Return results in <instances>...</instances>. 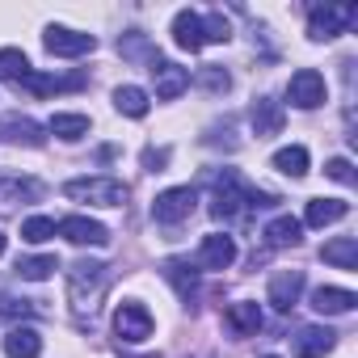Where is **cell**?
<instances>
[{
    "mask_svg": "<svg viewBox=\"0 0 358 358\" xmlns=\"http://www.w3.org/2000/svg\"><path fill=\"white\" fill-rule=\"evenodd\" d=\"M278 199L274 194H262V190H253L241 173H232V169H224V177L215 182V199H211V215L215 220H241V215H249V211H257V207H274Z\"/></svg>",
    "mask_w": 358,
    "mask_h": 358,
    "instance_id": "6da1fadb",
    "label": "cell"
},
{
    "mask_svg": "<svg viewBox=\"0 0 358 358\" xmlns=\"http://www.w3.org/2000/svg\"><path fill=\"white\" fill-rule=\"evenodd\" d=\"M110 287V266L106 262H93V257H80L68 266V299H72V312L76 316H93L101 295Z\"/></svg>",
    "mask_w": 358,
    "mask_h": 358,
    "instance_id": "7a4b0ae2",
    "label": "cell"
},
{
    "mask_svg": "<svg viewBox=\"0 0 358 358\" xmlns=\"http://www.w3.org/2000/svg\"><path fill=\"white\" fill-rule=\"evenodd\" d=\"M64 194L72 203H93V207H122L127 203V186L118 177H76V182L64 186Z\"/></svg>",
    "mask_w": 358,
    "mask_h": 358,
    "instance_id": "3957f363",
    "label": "cell"
},
{
    "mask_svg": "<svg viewBox=\"0 0 358 358\" xmlns=\"http://www.w3.org/2000/svg\"><path fill=\"white\" fill-rule=\"evenodd\" d=\"M354 17H358V5H312V9H308V34H312L316 43L337 38Z\"/></svg>",
    "mask_w": 358,
    "mask_h": 358,
    "instance_id": "277c9868",
    "label": "cell"
},
{
    "mask_svg": "<svg viewBox=\"0 0 358 358\" xmlns=\"http://www.w3.org/2000/svg\"><path fill=\"white\" fill-rule=\"evenodd\" d=\"M114 333L127 341V345H139L152 337V312L139 303V299H127L114 308Z\"/></svg>",
    "mask_w": 358,
    "mask_h": 358,
    "instance_id": "5b68a950",
    "label": "cell"
},
{
    "mask_svg": "<svg viewBox=\"0 0 358 358\" xmlns=\"http://www.w3.org/2000/svg\"><path fill=\"white\" fill-rule=\"evenodd\" d=\"M194 203H199V194H194L190 186H173V190L156 194V203H152V220L173 228V224H182V220L194 215Z\"/></svg>",
    "mask_w": 358,
    "mask_h": 358,
    "instance_id": "8992f818",
    "label": "cell"
},
{
    "mask_svg": "<svg viewBox=\"0 0 358 358\" xmlns=\"http://www.w3.org/2000/svg\"><path fill=\"white\" fill-rule=\"evenodd\" d=\"M43 47L51 55H59V59H80V55H89L97 47V38L93 34H80V30H68V26H47Z\"/></svg>",
    "mask_w": 358,
    "mask_h": 358,
    "instance_id": "52a82bcc",
    "label": "cell"
},
{
    "mask_svg": "<svg viewBox=\"0 0 358 358\" xmlns=\"http://www.w3.org/2000/svg\"><path fill=\"white\" fill-rule=\"evenodd\" d=\"M287 97H291V106H299V110H316V106H324L329 85H324V76H320L316 68H299V72L291 76V85H287Z\"/></svg>",
    "mask_w": 358,
    "mask_h": 358,
    "instance_id": "ba28073f",
    "label": "cell"
},
{
    "mask_svg": "<svg viewBox=\"0 0 358 358\" xmlns=\"http://www.w3.org/2000/svg\"><path fill=\"white\" fill-rule=\"evenodd\" d=\"M0 143H17V148H43L47 127L34 122L30 114H5L0 118Z\"/></svg>",
    "mask_w": 358,
    "mask_h": 358,
    "instance_id": "9c48e42d",
    "label": "cell"
},
{
    "mask_svg": "<svg viewBox=\"0 0 358 358\" xmlns=\"http://www.w3.org/2000/svg\"><path fill=\"white\" fill-rule=\"evenodd\" d=\"M55 232L64 241H72V245H97V249L110 245V228L97 224V220H89V215H68V220L55 224Z\"/></svg>",
    "mask_w": 358,
    "mask_h": 358,
    "instance_id": "30bf717a",
    "label": "cell"
},
{
    "mask_svg": "<svg viewBox=\"0 0 358 358\" xmlns=\"http://www.w3.org/2000/svg\"><path fill=\"white\" fill-rule=\"evenodd\" d=\"M47 194V186L38 177H22V173H0V207H17V203H38Z\"/></svg>",
    "mask_w": 358,
    "mask_h": 358,
    "instance_id": "8fae6325",
    "label": "cell"
},
{
    "mask_svg": "<svg viewBox=\"0 0 358 358\" xmlns=\"http://www.w3.org/2000/svg\"><path fill=\"white\" fill-rule=\"evenodd\" d=\"M148 72H152V80H156V97H160V101H173V97H182V93L190 89V72L177 68V64H169V59H152Z\"/></svg>",
    "mask_w": 358,
    "mask_h": 358,
    "instance_id": "7c38bea8",
    "label": "cell"
},
{
    "mask_svg": "<svg viewBox=\"0 0 358 358\" xmlns=\"http://www.w3.org/2000/svg\"><path fill=\"white\" fill-rule=\"evenodd\" d=\"M249 122H253V135H257V139H270V135L282 131L287 110H282V101H274V97H257L253 110H249Z\"/></svg>",
    "mask_w": 358,
    "mask_h": 358,
    "instance_id": "4fadbf2b",
    "label": "cell"
},
{
    "mask_svg": "<svg viewBox=\"0 0 358 358\" xmlns=\"http://www.w3.org/2000/svg\"><path fill=\"white\" fill-rule=\"evenodd\" d=\"M232 262H236V241L232 236H224V232L203 236V245H199V266L203 270H228Z\"/></svg>",
    "mask_w": 358,
    "mask_h": 358,
    "instance_id": "5bb4252c",
    "label": "cell"
},
{
    "mask_svg": "<svg viewBox=\"0 0 358 358\" xmlns=\"http://www.w3.org/2000/svg\"><path fill=\"white\" fill-rule=\"evenodd\" d=\"M333 341H337V333H333V329L303 324V329L291 337V350H295V358H324V354L333 350Z\"/></svg>",
    "mask_w": 358,
    "mask_h": 358,
    "instance_id": "9a60e30c",
    "label": "cell"
},
{
    "mask_svg": "<svg viewBox=\"0 0 358 358\" xmlns=\"http://www.w3.org/2000/svg\"><path fill=\"white\" fill-rule=\"evenodd\" d=\"M299 295H303V270H278L270 278V303L278 312H291L299 303Z\"/></svg>",
    "mask_w": 358,
    "mask_h": 358,
    "instance_id": "2e32d148",
    "label": "cell"
},
{
    "mask_svg": "<svg viewBox=\"0 0 358 358\" xmlns=\"http://www.w3.org/2000/svg\"><path fill=\"white\" fill-rule=\"evenodd\" d=\"M17 85H22V89H30L34 97H51V93L80 89V85H85V72H76V76H47V72H34V68H30Z\"/></svg>",
    "mask_w": 358,
    "mask_h": 358,
    "instance_id": "e0dca14e",
    "label": "cell"
},
{
    "mask_svg": "<svg viewBox=\"0 0 358 358\" xmlns=\"http://www.w3.org/2000/svg\"><path fill=\"white\" fill-rule=\"evenodd\" d=\"M173 43L182 47V51H190V55L207 47V43H203V17H199L194 9H182V13L173 17Z\"/></svg>",
    "mask_w": 358,
    "mask_h": 358,
    "instance_id": "ac0fdd59",
    "label": "cell"
},
{
    "mask_svg": "<svg viewBox=\"0 0 358 358\" xmlns=\"http://www.w3.org/2000/svg\"><path fill=\"white\" fill-rule=\"evenodd\" d=\"M224 324L232 329V337H253L262 329V308L253 299H241V303H228L224 312Z\"/></svg>",
    "mask_w": 358,
    "mask_h": 358,
    "instance_id": "d6986e66",
    "label": "cell"
},
{
    "mask_svg": "<svg viewBox=\"0 0 358 358\" xmlns=\"http://www.w3.org/2000/svg\"><path fill=\"white\" fill-rule=\"evenodd\" d=\"M354 303H358V295L345 291V287H316V291H312V308H316L320 316H345Z\"/></svg>",
    "mask_w": 358,
    "mask_h": 358,
    "instance_id": "ffe728a7",
    "label": "cell"
},
{
    "mask_svg": "<svg viewBox=\"0 0 358 358\" xmlns=\"http://www.w3.org/2000/svg\"><path fill=\"white\" fill-rule=\"evenodd\" d=\"M345 215H350V203H341V199H312L303 207V224L308 228H329V224H337Z\"/></svg>",
    "mask_w": 358,
    "mask_h": 358,
    "instance_id": "44dd1931",
    "label": "cell"
},
{
    "mask_svg": "<svg viewBox=\"0 0 358 358\" xmlns=\"http://www.w3.org/2000/svg\"><path fill=\"white\" fill-rule=\"evenodd\" d=\"M5 354H9V358H38V354H43L38 329H30V324L9 329V333H5Z\"/></svg>",
    "mask_w": 358,
    "mask_h": 358,
    "instance_id": "7402d4cb",
    "label": "cell"
},
{
    "mask_svg": "<svg viewBox=\"0 0 358 358\" xmlns=\"http://www.w3.org/2000/svg\"><path fill=\"white\" fill-rule=\"evenodd\" d=\"M164 278L177 287V295H182L186 303H194V299H199V270H194L190 262H177V257H173V262H164Z\"/></svg>",
    "mask_w": 358,
    "mask_h": 358,
    "instance_id": "603a6c76",
    "label": "cell"
},
{
    "mask_svg": "<svg viewBox=\"0 0 358 358\" xmlns=\"http://www.w3.org/2000/svg\"><path fill=\"white\" fill-rule=\"evenodd\" d=\"M266 241H270L274 249L299 245V241H303V224H299L295 215H278V220H270V224H266Z\"/></svg>",
    "mask_w": 358,
    "mask_h": 358,
    "instance_id": "cb8c5ba5",
    "label": "cell"
},
{
    "mask_svg": "<svg viewBox=\"0 0 358 358\" xmlns=\"http://www.w3.org/2000/svg\"><path fill=\"white\" fill-rule=\"evenodd\" d=\"M320 257L329 266H337V270H358V241L354 236H337V241H329L320 249Z\"/></svg>",
    "mask_w": 358,
    "mask_h": 358,
    "instance_id": "d4e9b609",
    "label": "cell"
},
{
    "mask_svg": "<svg viewBox=\"0 0 358 358\" xmlns=\"http://www.w3.org/2000/svg\"><path fill=\"white\" fill-rule=\"evenodd\" d=\"M148 106H152V101H148V93H143L139 85H118V89H114V110H118V114H127V118H143Z\"/></svg>",
    "mask_w": 358,
    "mask_h": 358,
    "instance_id": "484cf974",
    "label": "cell"
},
{
    "mask_svg": "<svg viewBox=\"0 0 358 358\" xmlns=\"http://www.w3.org/2000/svg\"><path fill=\"white\" fill-rule=\"evenodd\" d=\"M47 131L59 135V139H68V143H76V139L89 135V118H85V114H55V118L47 122Z\"/></svg>",
    "mask_w": 358,
    "mask_h": 358,
    "instance_id": "4316f807",
    "label": "cell"
},
{
    "mask_svg": "<svg viewBox=\"0 0 358 358\" xmlns=\"http://www.w3.org/2000/svg\"><path fill=\"white\" fill-rule=\"evenodd\" d=\"M274 169L287 173V177H303V173H308V148H303V143L278 148V152H274Z\"/></svg>",
    "mask_w": 358,
    "mask_h": 358,
    "instance_id": "83f0119b",
    "label": "cell"
},
{
    "mask_svg": "<svg viewBox=\"0 0 358 358\" xmlns=\"http://www.w3.org/2000/svg\"><path fill=\"white\" fill-rule=\"evenodd\" d=\"M118 55L122 59H160L156 51H152V43H148V34H139V30H127L122 38H118Z\"/></svg>",
    "mask_w": 358,
    "mask_h": 358,
    "instance_id": "f1b7e54d",
    "label": "cell"
},
{
    "mask_svg": "<svg viewBox=\"0 0 358 358\" xmlns=\"http://www.w3.org/2000/svg\"><path fill=\"white\" fill-rule=\"evenodd\" d=\"M51 270H59L55 253H38V257H22V262H17V274H22V278H30V282L51 278Z\"/></svg>",
    "mask_w": 358,
    "mask_h": 358,
    "instance_id": "f546056e",
    "label": "cell"
},
{
    "mask_svg": "<svg viewBox=\"0 0 358 358\" xmlns=\"http://www.w3.org/2000/svg\"><path fill=\"white\" fill-rule=\"evenodd\" d=\"M26 72H30L26 51H17V47H5V51H0V80H22Z\"/></svg>",
    "mask_w": 358,
    "mask_h": 358,
    "instance_id": "4dcf8cb0",
    "label": "cell"
},
{
    "mask_svg": "<svg viewBox=\"0 0 358 358\" xmlns=\"http://www.w3.org/2000/svg\"><path fill=\"white\" fill-rule=\"evenodd\" d=\"M55 236V220H47V215H30L26 224H22V241L26 245H43V241H51Z\"/></svg>",
    "mask_w": 358,
    "mask_h": 358,
    "instance_id": "1f68e13d",
    "label": "cell"
},
{
    "mask_svg": "<svg viewBox=\"0 0 358 358\" xmlns=\"http://www.w3.org/2000/svg\"><path fill=\"white\" fill-rule=\"evenodd\" d=\"M228 38H232V26L220 13H207L203 17V43H228Z\"/></svg>",
    "mask_w": 358,
    "mask_h": 358,
    "instance_id": "d6a6232c",
    "label": "cell"
},
{
    "mask_svg": "<svg viewBox=\"0 0 358 358\" xmlns=\"http://www.w3.org/2000/svg\"><path fill=\"white\" fill-rule=\"evenodd\" d=\"M199 85L203 89H211V93H228V85H232V76L220 68V64H207L203 72H199Z\"/></svg>",
    "mask_w": 358,
    "mask_h": 358,
    "instance_id": "836d02e7",
    "label": "cell"
},
{
    "mask_svg": "<svg viewBox=\"0 0 358 358\" xmlns=\"http://www.w3.org/2000/svg\"><path fill=\"white\" fill-rule=\"evenodd\" d=\"M324 173L333 177V182H341V186H354V164H350L345 156H333V160L324 164Z\"/></svg>",
    "mask_w": 358,
    "mask_h": 358,
    "instance_id": "e575fe53",
    "label": "cell"
},
{
    "mask_svg": "<svg viewBox=\"0 0 358 358\" xmlns=\"http://www.w3.org/2000/svg\"><path fill=\"white\" fill-rule=\"evenodd\" d=\"M169 164V148H143V169L148 173H164Z\"/></svg>",
    "mask_w": 358,
    "mask_h": 358,
    "instance_id": "d590c367",
    "label": "cell"
},
{
    "mask_svg": "<svg viewBox=\"0 0 358 358\" xmlns=\"http://www.w3.org/2000/svg\"><path fill=\"white\" fill-rule=\"evenodd\" d=\"M0 312H5V316H30L34 303L30 299H5V303H0Z\"/></svg>",
    "mask_w": 358,
    "mask_h": 358,
    "instance_id": "8d00e7d4",
    "label": "cell"
},
{
    "mask_svg": "<svg viewBox=\"0 0 358 358\" xmlns=\"http://www.w3.org/2000/svg\"><path fill=\"white\" fill-rule=\"evenodd\" d=\"M0 253H5V232H0Z\"/></svg>",
    "mask_w": 358,
    "mask_h": 358,
    "instance_id": "74e56055",
    "label": "cell"
},
{
    "mask_svg": "<svg viewBox=\"0 0 358 358\" xmlns=\"http://www.w3.org/2000/svg\"><path fill=\"white\" fill-rule=\"evenodd\" d=\"M262 358H278V354H262Z\"/></svg>",
    "mask_w": 358,
    "mask_h": 358,
    "instance_id": "f35d334b",
    "label": "cell"
}]
</instances>
